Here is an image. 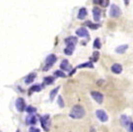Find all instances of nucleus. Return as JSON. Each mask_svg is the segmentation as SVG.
<instances>
[{
    "label": "nucleus",
    "mask_w": 133,
    "mask_h": 132,
    "mask_svg": "<svg viewBox=\"0 0 133 132\" xmlns=\"http://www.w3.org/2000/svg\"><path fill=\"white\" fill-rule=\"evenodd\" d=\"M101 40L100 39H95V41H94V48H101Z\"/></svg>",
    "instance_id": "a878e982"
},
{
    "label": "nucleus",
    "mask_w": 133,
    "mask_h": 132,
    "mask_svg": "<svg viewBox=\"0 0 133 132\" xmlns=\"http://www.w3.org/2000/svg\"><path fill=\"white\" fill-rule=\"evenodd\" d=\"M70 117L74 118V119H80V118H83L84 115H85V109H84L83 107L81 106H74L73 108L71 109V112L69 113Z\"/></svg>",
    "instance_id": "f257e3e1"
},
{
    "label": "nucleus",
    "mask_w": 133,
    "mask_h": 132,
    "mask_svg": "<svg viewBox=\"0 0 133 132\" xmlns=\"http://www.w3.org/2000/svg\"><path fill=\"white\" fill-rule=\"evenodd\" d=\"M128 131L133 132V122H130V124L128 125Z\"/></svg>",
    "instance_id": "7c9ffc66"
},
{
    "label": "nucleus",
    "mask_w": 133,
    "mask_h": 132,
    "mask_svg": "<svg viewBox=\"0 0 133 132\" xmlns=\"http://www.w3.org/2000/svg\"><path fill=\"white\" fill-rule=\"evenodd\" d=\"M54 82V77L52 76H48V77H45L44 79V85H50Z\"/></svg>",
    "instance_id": "6ab92c4d"
},
{
    "label": "nucleus",
    "mask_w": 133,
    "mask_h": 132,
    "mask_svg": "<svg viewBox=\"0 0 133 132\" xmlns=\"http://www.w3.org/2000/svg\"><path fill=\"white\" fill-rule=\"evenodd\" d=\"M57 103H58V106L60 107V108H63L64 107V102H63V100H62V97H60V96H59Z\"/></svg>",
    "instance_id": "cd10ccee"
},
{
    "label": "nucleus",
    "mask_w": 133,
    "mask_h": 132,
    "mask_svg": "<svg viewBox=\"0 0 133 132\" xmlns=\"http://www.w3.org/2000/svg\"><path fill=\"white\" fill-rule=\"evenodd\" d=\"M110 69H111L113 73H114V74H120L122 72V66H121V64H119V63L113 64V66H111Z\"/></svg>",
    "instance_id": "9b49d317"
},
{
    "label": "nucleus",
    "mask_w": 133,
    "mask_h": 132,
    "mask_svg": "<svg viewBox=\"0 0 133 132\" xmlns=\"http://www.w3.org/2000/svg\"><path fill=\"white\" fill-rule=\"evenodd\" d=\"M26 123L28 125H34L37 123V116L34 115L33 113H30L29 115L26 117Z\"/></svg>",
    "instance_id": "1a4fd4ad"
},
{
    "label": "nucleus",
    "mask_w": 133,
    "mask_h": 132,
    "mask_svg": "<svg viewBox=\"0 0 133 132\" xmlns=\"http://www.w3.org/2000/svg\"><path fill=\"white\" fill-rule=\"evenodd\" d=\"M26 112L29 113H34L37 112V108H34V107H32V106H30V107H28V108H26Z\"/></svg>",
    "instance_id": "bb28decb"
},
{
    "label": "nucleus",
    "mask_w": 133,
    "mask_h": 132,
    "mask_svg": "<svg viewBox=\"0 0 133 132\" xmlns=\"http://www.w3.org/2000/svg\"><path fill=\"white\" fill-rule=\"evenodd\" d=\"M86 16H87V9L86 8H81V9L79 10L78 12V19L79 20H84L86 18Z\"/></svg>",
    "instance_id": "f3484780"
},
{
    "label": "nucleus",
    "mask_w": 133,
    "mask_h": 132,
    "mask_svg": "<svg viewBox=\"0 0 133 132\" xmlns=\"http://www.w3.org/2000/svg\"><path fill=\"white\" fill-rule=\"evenodd\" d=\"M96 115H97V117L100 121H102V122H107L108 119V116L107 113L103 110V109H98L97 112H96Z\"/></svg>",
    "instance_id": "423d86ee"
},
{
    "label": "nucleus",
    "mask_w": 133,
    "mask_h": 132,
    "mask_svg": "<svg viewBox=\"0 0 133 132\" xmlns=\"http://www.w3.org/2000/svg\"><path fill=\"white\" fill-rule=\"evenodd\" d=\"M83 67H89V68H93V63H92V61H90V62H86V63L81 64V65H79V66H77V67H76V69L83 68Z\"/></svg>",
    "instance_id": "aec40b11"
},
{
    "label": "nucleus",
    "mask_w": 133,
    "mask_h": 132,
    "mask_svg": "<svg viewBox=\"0 0 133 132\" xmlns=\"http://www.w3.org/2000/svg\"><path fill=\"white\" fill-rule=\"evenodd\" d=\"M74 49H75V45L73 44H67V46L64 48V53L66 55H71L73 53Z\"/></svg>",
    "instance_id": "4468645a"
},
{
    "label": "nucleus",
    "mask_w": 133,
    "mask_h": 132,
    "mask_svg": "<svg viewBox=\"0 0 133 132\" xmlns=\"http://www.w3.org/2000/svg\"><path fill=\"white\" fill-rule=\"evenodd\" d=\"M124 4L127 6V5L129 4V0H124Z\"/></svg>",
    "instance_id": "473e14b6"
},
{
    "label": "nucleus",
    "mask_w": 133,
    "mask_h": 132,
    "mask_svg": "<svg viewBox=\"0 0 133 132\" xmlns=\"http://www.w3.org/2000/svg\"><path fill=\"white\" fill-rule=\"evenodd\" d=\"M99 57H100V52H98V51H95L93 54V56L91 57V61L92 62H97L98 61Z\"/></svg>",
    "instance_id": "5701e85b"
},
{
    "label": "nucleus",
    "mask_w": 133,
    "mask_h": 132,
    "mask_svg": "<svg viewBox=\"0 0 133 132\" xmlns=\"http://www.w3.org/2000/svg\"><path fill=\"white\" fill-rule=\"evenodd\" d=\"M29 132H40L39 131V128H36V127H31L30 128Z\"/></svg>",
    "instance_id": "c756f323"
},
{
    "label": "nucleus",
    "mask_w": 133,
    "mask_h": 132,
    "mask_svg": "<svg viewBox=\"0 0 133 132\" xmlns=\"http://www.w3.org/2000/svg\"><path fill=\"white\" fill-rule=\"evenodd\" d=\"M91 96H92V98H93L98 103H102L103 102V94L100 93V92H97V91H92V92H91Z\"/></svg>",
    "instance_id": "0eeeda50"
},
{
    "label": "nucleus",
    "mask_w": 133,
    "mask_h": 132,
    "mask_svg": "<svg viewBox=\"0 0 133 132\" xmlns=\"http://www.w3.org/2000/svg\"><path fill=\"white\" fill-rule=\"evenodd\" d=\"M120 122H121V124H122L123 126H125V127H128V125L130 124V119H129V117H128L127 115H122L121 116V118H120Z\"/></svg>",
    "instance_id": "dca6fc26"
},
{
    "label": "nucleus",
    "mask_w": 133,
    "mask_h": 132,
    "mask_svg": "<svg viewBox=\"0 0 133 132\" xmlns=\"http://www.w3.org/2000/svg\"><path fill=\"white\" fill-rule=\"evenodd\" d=\"M41 90V87L39 85H34L32 88L30 89V94H32L33 92H39Z\"/></svg>",
    "instance_id": "412c9836"
},
{
    "label": "nucleus",
    "mask_w": 133,
    "mask_h": 132,
    "mask_svg": "<svg viewBox=\"0 0 133 132\" xmlns=\"http://www.w3.org/2000/svg\"><path fill=\"white\" fill-rule=\"evenodd\" d=\"M76 34H77L78 37H86V38H89V37H90L88 30L85 29V28H80V29L76 30Z\"/></svg>",
    "instance_id": "9d476101"
},
{
    "label": "nucleus",
    "mask_w": 133,
    "mask_h": 132,
    "mask_svg": "<svg viewBox=\"0 0 133 132\" xmlns=\"http://www.w3.org/2000/svg\"><path fill=\"white\" fill-rule=\"evenodd\" d=\"M60 68L62 69V70H64V71H70L71 70V65L69 64L68 60L67 59H64L63 61L61 62V64H60Z\"/></svg>",
    "instance_id": "f8f14e48"
},
{
    "label": "nucleus",
    "mask_w": 133,
    "mask_h": 132,
    "mask_svg": "<svg viewBox=\"0 0 133 132\" xmlns=\"http://www.w3.org/2000/svg\"><path fill=\"white\" fill-rule=\"evenodd\" d=\"M91 132H96V129L94 127H91Z\"/></svg>",
    "instance_id": "72a5a7b5"
},
{
    "label": "nucleus",
    "mask_w": 133,
    "mask_h": 132,
    "mask_svg": "<svg viewBox=\"0 0 133 132\" xmlns=\"http://www.w3.org/2000/svg\"><path fill=\"white\" fill-rule=\"evenodd\" d=\"M101 16H102V11L98 7H95L93 9V17L95 22H99L101 20Z\"/></svg>",
    "instance_id": "6e6552de"
},
{
    "label": "nucleus",
    "mask_w": 133,
    "mask_h": 132,
    "mask_svg": "<svg viewBox=\"0 0 133 132\" xmlns=\"http://www.w3.org/2000/svg\"><path fill=\"white\" fill-rule=\"evenodd\" d=\"M86 25H87L88 27H90L91 29H93V30H97V29H99V28H100V25H99V24H92L90 21H88V22L86 23Z\"/></svg>",
    "instance_id": "b1692460"
},
{
    "label": "nucleus",
    "mask_w": 133,
    "mask_h": 132,
    "mask_svg": "<svg viewBox=\"0 0 133 132\" xmlns=\"http://www.w3.org/2000/svg\"><path fill=\"white\" fill-rule=\"evenodd\" d=\"M54 75H55L56 77H60V78H65V77H66L65 73H64L63 71H60V70L55 71V72H54Z\"/></svg>",
    "instance_id": "393cba45"
},
{
    "label": "nucleus",
    "mask_w": 133,
    "mask_h": 132,
    "mask_svg": "<svg viewBox=\"0 0 133 132\" xmlns=\"http://www.w3.org/2000/svg\"><path fill=\"white\" fill-rule=\"evenodd\" d=\"M121 15V10L120 8L116 6L115 4L110 5V9H109V16L113 18H117Z\"/></svg>",
    "instance_id": "7ed1b4c3"
},
{
    "label": "nucleus",
    "mask_w": 133,
    "mask_h": 132,
    "mask_svg": "<svg viewBox=\"0 0 133 132\" xmlns=\"http://www.w3.org/2000/svg\"><path fill=\"white\" fill-rule=\"evenodd\" d=\"M101 5H102L103 7H107V6H108V0H103Z\"/></svg>",
    "instance_id": "c85d7f7f"
},
{
    "label": "nucleus",
    "mask_w": 133,
    "mask_h": 132,
    "mask_svg": "<svg viewBox=\"0 0 133 132\" xmlns=\"http://www.w3.org/2000/svg\"><path fill=\"white\" fill-rule=\"evenodd\" d=\"M56 59H57V57H56L55 54H49L48 56L46 57V59H45L46 65L44 67V71H47V70H49V68L56 62Z\"/></svg>",
    "instance_id": "f03ea898"
},
{
    "label": "nucleus",
    "mask_w": 133,
    "mask_h": 132,
    "mask_svg": "<svg viewBox=\"0 0 133 132\" xmlns=\"http://www.w3.org/2000/svg\"><path fill=\"white\" fill-rule=\"evenodd\" d=\"M102 1L103 0H94V3L95 4H102Z\"/></svg>",
    "instance_id": "2f4dec72"
},
{
    "label": "nucleus",
    "mask_w": 133,
    "mask_h": 132,
    "mask_svg": "<svg viewBox=\"0 0 133 132\" xmlns=\"http://www.w3.org/2000/svg\"><path fill=\"white\" fill-rule=\"evenodd\" d=\"M15 106H16V108H17V110L20 112V113H22V112H24L26 110V103H25V100L23 98H18L16 100V102H15Z\"/></svg>",
    "instance_id": "20e7f679"
},
{
    "label": "nucleus",
    "mask_w": 133,
    "mask_h": 132,
    "mask_svg": "<svg viewBox=\"0 0 133 132\" xmlns=\"http://www.w3.org/2000/svg\"><path fill=\"white\" fill-rule=\"evenodd\" d=\"M40 123H41V126L44 129V131H49V126H50L49 115H44L43 117H40Z\"/></svg>",
    "instance_id": "39448f33"
},
{
    "label": "nucleus",
    "mask_w": 133,
    "mask_h": 132,
    "mask_svg": "<svg viewBox=\"0 0 133 132\" xmlns=\"http://www.w3.org/2000/svg\"><path fill=\"white\" fill-rule=\"evenodd\" d=\"M128 48V45L127 44H122V45H119L118 47L115 48V52L119 54H122L126 51V49Z\"/></svg>",
    "instance_id": "a211bd4d"
},
{
    "label": "nucleus",
    "mask_w": 133,
    "mask_h": 132,
    "mask_svg": "<svg viewBox=\"0 0 133 132\" xmlns=\"http://www.w3.org/2000/svg\"><path fill=\"white\" fill-rule=\"evenodd\" d=\"M58 91H59V87H56L55 89H53L52 91H51V93H50V96H49V99L52 101L54 99V97L56 96V94L58 93Z\"/></svg>",
    "instance_id": "4be33fe9"
},
{
    "label": "nucleus",
    "mask_w": 133,
    "mask_h": 132,
    "mask_svg": "<svg viewBox=\"0 0 133 132\" xmlns=\"http://www.w3.org/2000/svg\"><path fill=\"white\" fill-rule=\"evenodd\" d=\"M36 77H37V74L36 73H31L29 74L27 77H26V79H25V83L26 84H32L33 82L34 81V79H36Z\"/></svg>",
    "instance_id": "ddd939ff"
},
{
    "label": "nucleus",
    "mask_w": 133,
    "mask_h": 132,
    "mask_svg": "<svg viewBox=\"0 0 133 132\" xmlns=\"http://www.w3.org/2000/svg\"><path fill=\"white\" fill-rule=\"evenodd\" d=\"M77 43H78V39H77L76 37H68L67 39H65V44H66V45L67 44H73V45H75Z\"/></svg>",
    "instance_id": "2eb2a0df"
}]
</instances>
